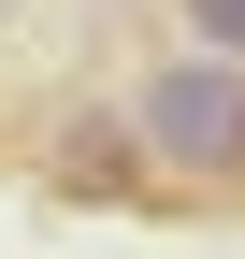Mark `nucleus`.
Segmentation results:
<instances>
[{"label": "nucleus", "mask_w": 245, "mask_h": 259, "mask_svg": "<svg viewBox=\"0 0 245 259\" xmlns=\"http://www.w3.org/2000/svg\"><path fill=\"white\" fill-rule=\"evenodd\" d=\"M101 115H115V144H130L144 202H202V216L245 202V72L231 58H144Z\"/></svg>", "instance_id": "1"}, {"label": "nucleus", "mask_w": 245, "mask_h": 259, "mask_svg": "<svg viewBox=\"0 0 245 259\" xmlns=\"http://www.w3.org/2000/svg\"><path fill=\"white\" fill-rule=\"evenodd\" d=\"M173 58H231L245 72V0H173Z\"/></svg>", "instance_id": "3"}, {"label": "nucleus", "mask_w": 245, "mask_h": 259, "mask_svg": "<svg viewBox=\"0 0 245 259\" xmlns=\"http://www.w3.org/2000/svg\"><path fill=\"white\" fill-rule=\"evenodd\" d=\"M87 15H144V0H87Z\"/></svg>", "instance_id": "5"}, {"label": "nucleus", "mask_w": 245, "mask_h": 259, "mask_svg": "<svg viewBox=\"0 0 245 259\" xmlns=\"http://www.w3.org/2000/svg\"><path fill=\"white\" fill-rule=\"evenodd\" d=\"M44 202H72V216H159L101 101H72V115H58V144H44Z\"/></svg>", "instance_id": "2"}, {"label": "nucleus", "mask_w": 245, "mask_h": 259, "mask_svg": "<svg viewBox=\"0 0 245 259\" xmlns=\"http://www.w3.org/2000/svg\"><path fill=\"white\" fill-rule=\"evenodd\" d=\"M29 15H44V0H0V29H29Z\"/></svg>", "instance_id": "4"}]
</instances>
